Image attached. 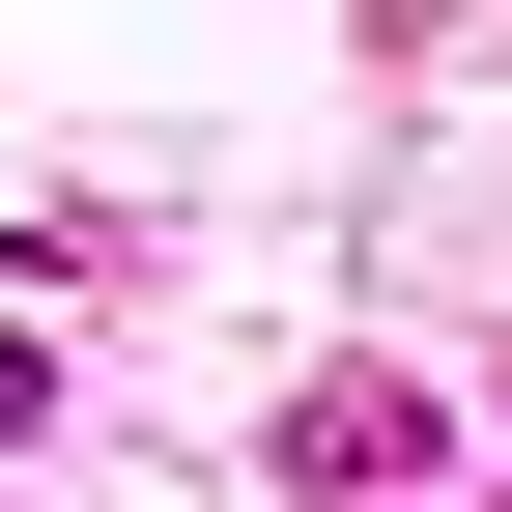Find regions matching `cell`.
Returning <instances> with one entry per match:
<instances>
[{
    "mask_svg": "<svg viewBox=\"0 0 512 512\" xmlns=\"http://www.w3.org/2000/svg\"><path fill=\"white\" fill-rule=\"evenodd\" d=\"M427 456H456V427H427L399 370H313V399H285V484H342V512H370V484H427Z\"/></svg>",
    "mask_w": 512,
    "mask_h": 512,
    "instance_id": "obj_1",
    "label": "cell"
},
{
    "mask_svg": "<svg viewBox=\"0 0 512 512\" xmlns=\"http://www.w3.org/2000/svg\"><path fill=\"white\" fill-rule=\"evenodd\" d=\"M0 427H57V370H29V342H0Z\"/></svg>",
    "mask_w": 512,
    "mask_h": 512,
    "instance_id": "obj_2",
    "label": "cell"
}]
</instances>
